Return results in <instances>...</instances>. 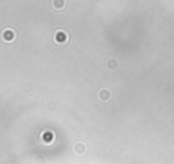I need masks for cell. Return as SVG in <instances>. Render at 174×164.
I'll return each instance as SVG.
<instances>
[{
	"instance_id": "8",
	"label": "cell",
	"mask_w": 174,
	"mask_h": 164,
	"mask_svg": "<svg viewBox=\"0 0 174 164\" xmlns=\"http://www.w3.org/2000/svg\"><path fill=\"white\" fill-rule=\"evenodd\" d=\"M35 163L37 164H44V158H43V157H37V158H35Z\"/></svg>"
},
{
	"instance_id": "1",
	"label": "cell",
	"mask_w": 174,
	"mask_h": 164,
	"mask_svg": "<svg viewBox=\"0 0 174 164\" xmlns=\"http://www.w3.org/2000/svg\"><path fill=\"white\" fill-rule=\"evenodd\" d=\"M53 41H55L57 45H66V43L69 41L67 32H66V31H61V29L55 31V34H53Z\"/></svg>"
},
{
	"instance_id": "7",
	"label": "cell",
	"mask_w": 174,
	"mask_h": 164,
	"mask_svg": "<svg viewBox=\"0 0 174 164\" xmlns=\"http://www.w3.org/2000/svg\"><path fill=\"white\" fill-rule=\"evenodd\" d=\"M52 8L55 11H61L66 8V0H52Z\"/></svg>"
},
{
	"instance_id": "4",
	"label": "cell",
	"mask_w": 174,
	"mask_h": 164,
	"mask_svg": "<svg viewBox=\"0 0 174 164\" xmlns=\"http://www.w3.org/2000/svg\"><path fill=\"white\" fill-rule=\"evenodd\" d=\"M53 140H55V133H53L52 130H44L41 133V141L44 144H52Z\"/></svg>"
},
{
	"instance_id": "3",
	"label": "cell",
	"mask_w": 174,
	"mask_h": 164,
	"mask_svg": "<svg viewBox=\"0 0 174 164\" xmlns=\"http://www.w3.org/2000/svg\"><path fill=\"white\" fill-rule=\"evenodd\" d=\"M98 98H99V101H103V103L110 101V100H112V92H110V89H107V88L99 89V91H98Z\"/></svg>"
},
{
	"instance_id": "6",
	"label": "cell",
	"mask_w": 174,
	"mask_h": 164,
	"mask_svg": "<svg viewBox=\"0 0 174 164\" xmlns=\"http://www.w3.org/2000/svg\"><path fill=\"white\" fill-rule=\"evenodd\" d=\"M87 150V146L84 143H76V144H73V152L76 153V155H83V153H86Z\"/></svg>"
},
{
	"instance_id": "5",
	"label": "cell",
	"mask_w": 174,
	"mask_h": 164,
	"mask_svg": "<svg viewBox=\"0 0 174 164\" xmlns=\"http://www.w3.org/2000/svg\"><path fill=\"white\" fill-rule=\"evenodd\" d=\"M105 66H107V69H110V71H116L118 68H119V61L116 60V58H108L107 61H105Z\"/></svg>"
},
{
	"instance_id": "2",
	"label": "cell",
	"mask_w": 174,
	"mask_h": 164,
	"mask_svg": "<svg viewBox=\"0 0 174 164\" xmlns=\"http://www.w3.org/2000/svg\"><path fill=\"white\" fill-rule=\"evenodd\" d=\"M16 31L14 29H11V28H5L3 31H2V38H3V41H6V43H12V41H16Z\"/></svg>"
}]
</instances>
